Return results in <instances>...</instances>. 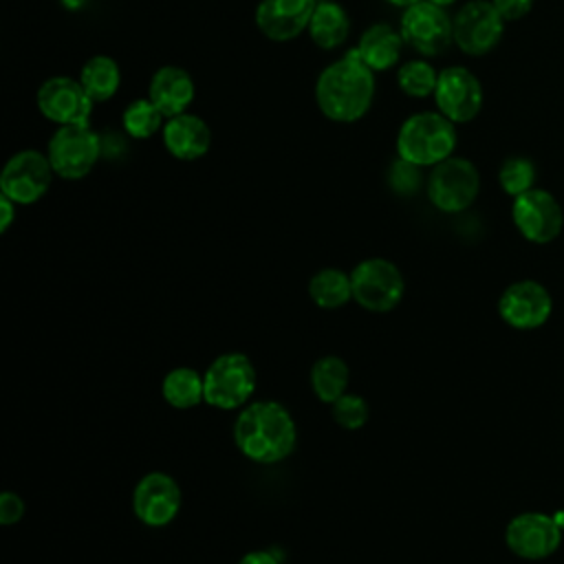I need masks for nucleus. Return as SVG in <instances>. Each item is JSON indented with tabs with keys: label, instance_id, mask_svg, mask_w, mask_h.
Here are the masks:
<instances>
[{
	"label": "nucleus",
	"instance_id": "f257e3e1",
	"mask_svg": "<svg viewBox=\"0 0 564 564\" xmlns=\"http://www.w3.org/2000/svg\"><path fill=\"white\" fill-rule=\"evenodd\" d=\"M377 79L357 51H348L322 68L315 82L319 112L335 123H355L366 117L375 101Z\"/></svg>",
	"mask_w": 564,
	"mask_h": 564
},
{
	"label": "nucleus",
	"instance_id": "f03ea898",
	"mask_svg": "<svg viewBox=\"0 0 564 564\" xmlns=\"http://www.w3.org/2000/svg\"><path fill=\"white\" fill-rule=\"evenodd\" d=\"M234 441L242 456L258 465L284 460L297 443L291 412L278 401H249L234 423Z\"/></svg>",
	"mask_w": 564,
	"mask_h": 564
},
{
	"label": "nucleus",
	"instance_id": "7ed1b4c3",
	"mask_svg": "<svg viewBox=\"0 0 564 564\" xmlns=\"http://www.w3.org/2000/svg\"><path fill=\"white\" fill-rule=\"evenodd\" d=\"M456 143V123L438 110H423L401 123L397 132V156L416 167H434L454 156Z\"/></svg>",
	"mask_w": 564,
	"mask_h": 564
},
{
	"label": "nucleus",
	"instance_id": "20e7f679",
	"mask_svg": "<svg viewBox=\"0 0 564 564\" xmlns=\"http://www.w3.org/2000/svg\"><path fill=\"white\" fill-rule=\"evenodd\" d=\"M46 156L55 176L79 181L93 172L101 156V139L88 123L57 126L46 143Z\"/></svg>",
	"mask_w": 564,
	"mask_h": 564
},
{
	"label": "nucleus",
	"instance_id": "39448f33",
	"mask_svg": "<svg viewBox=\"0 0 564 564\" xmlns=\"http://www.w3.org/2000/svg\"><path fill=\"white\" fill-rule=\"evenodd\" d=\"M430 203L443 214L469 209L480 194V172L465 156H449L432 167L425 181Z\"/></svg>",
	"mask_w": 564,
	"mask_h": 564
},
{
	"label": "nucleus",
	"instance_id": "423d86ee",
	"mask_svg": "<svg viewBox=\"0 0 564 564\" xmlns=\"http://www.w3.org/2000/svg\"><path fill=\"white\" fill-rule=\"evenodd\" d=\"M256 368L242 352L218 355L203 375L205 403L218 410L245 408L256 392Z\"/></svg>",
	"mask_w": 564,
	"mask_h": 564
},
{
	"label": "nucleus",
	"instance_id": "0eeeda50",
	"mask_svg": "<svg viewBox=\"0 0 564 564\" xmlns=\"http://www.w3.org/2000/svg\"><path fill=\"white\" fill-rule=\"evenodd\" d=\"M352 300L370 313L397 308L405 293V280L399 267L386 258H366L350 271Z\"/></svg>",
	"mask_w": 564,
	"mask_h": 564
},
{
	"label": "nucleus",
	"instance_id": "6e6552de",
	"mask_svg": "<svg viewBox=\"0 0 564 564\" xmlns=\"http://www.w3.org/2000/svg\"><path fill=\"white\" fill-rule=\"evenodd\" d=\"M53 176L55 172L46 152L20 150L2 167L0 194L15 205H33L51 189Z\"/></svg>",
	"mask_w": 564,
	"mask_h": 564
},
{
	"label": "nucleus",
	"instance_id": "1a4fd4ad",
	"mask_svg": "<svg viewBox=\"0 0 564 564\" xmlns=\"http://www.w3.org/2000/svg\"><path fill=\"white\" fill-rule=\"evenodd\" d=\"M452 24L454 44L458 51L471 57H480L500 44L507 22L491 0H469L456 11Z\"/></svg>",
	"mask_w": 564,
	"mask_h": 564
},
{
	"label": "nucleus",
	"instance_id": "9d476101",
	"mask_svg": "<svg viewBox=\"0 0 564 564\" xmlns=\"http://www.w3.org/2000/svg\"><path fill=\"white\" fill-rule=\"evenodd\" d=\"M399 31L405 46L416 51L423 57L441 55L454 44V24L447 11L438 4L421 0L403 9Z\"/></svg>",
	"mask_w": 564,
	"mask_h": 564
},
{
	"label": "nucleus",
	"instance_id": "9b49d317",
	"mask_svg": "<svg viewBox=\"0 0 564 564\" xmlns=\"http://www.w3.org/2000/svg\"><path fill=\"white\" fill-rule=\"evenodd\" d=\"M511 220L524 240L549 245L564 229V209L549 189L533 187L513 198Z\"/></svg>",
	"mask_w": 564,
	"mask_h": 564
},
{
	"label": "nucleus",
	"instance_id": "f8f14e48",
	"mask_svg": "<svg viewBox=\"0 0 564 564\" xmlns=\"http://www.w3.org/2000/svg\"><path fill=\"white\" fill-rule=\"evenodd\" d=\"M560 524L553 520V516L542 511L518 513L505 527V544L520 560H546L560 549Z\"/></svg>",
	"mask_w": 564,
	"mask_h": 564
},
{
	"label": "nucleus",
	"instance_id": "ddd939ff",
	"mask_svg": "<svg viewBox=\"0 0 564 564\" xmlns=\"http://www.w3.org/2000/svg\"><path fill=\"white\" fill-rule=\"evenodd\" d=\"M432 97L436 110L454 123H469L476 119L485 101L480 79L465 66H447L438 70Z\"/></svg>",
	"mask_w": 564,
	"mask_h": 564
},
{
	"label": "nucleus",
	"instance_id": "4468645a",
	"mask_svg": "<svg viewBox=\"0 0 564 564\" xmlns=\"http://www.w3.org/2000/svg\"><path fill=\"white\" fill-rule=\"evenodd\" d=\"M35 106L40 115L55 126L88 123L95 101L88 97L79 79L55 75L40 84L35 93Z\"/></svg>",
	"mask_w": 564,
	"mask_h": 564
},
{
	"label": "nucleus",
	"instance_id": "2eb2a0df",
	"mask_svg": "<svg viewBox=\"0 0 564 564\" xmlns=\"http://www.w3.org/2000/svg\"><path fill=\"white\" fill-rule=\"evenodd\" d=\"M553 297L544 284L535 280H518L509 284L498 300L500 319L516 330H535L549 322Z\"/></svg>",
	"mask_w": 564,
	"mask_h": 564
},
{
	"label": "nucleus",
	"instance_id": "dca6fc26",
	"mask_svg": "<svg viewBox=\"0 0 564 564\" xmlns=\"http://www.w3.org/2000/svg\"><path fill=\"white\" fill-rule=\"evenodd\" d=\"M181 487L165 471L145 474L132 491V511L145 527H165L181 511Z\"/></svg>",
	"mask_w": 564,
	"mask_h": 564
},
{
	"label": "nucleus",
	"instance_id": "f3484780",
	"mask_svg": "<svg viewBox=\"0 0 564 564\" xmlns=\"http://www.w3.org/2000/svg\"><path fill=\"white\" fill-rule=\"evenodd\" d=\"M317 0H260L253 13L258 31L271 42H291L308 31Z\"/></svg>",
	"mask_w": 564,
	"mask_h": 564
},
{
	"label": "nucleus",
	"instance_id": "a211bd4d",
	"mask_svg": "<svg viewBox=\"0 0 564 564\" xmlns=\"http://www.w3.org/2000/svg\"><path fill=\"white\" fill-rule=\"evenodd\" d=\"M150 101L163 112L165 119L183 115L189 110L196 97L194 77L174 64H165L156 68L148 84Z\"/></svg>",
	"mask_w": 564,
	"mask_h": 564
},
{
	"label": "nucleus",
	"instance_id": "6ab92c4d",
	"mask_svg": "<svg viewBox=\"0 0 564 564\" xmlns=\"http://www.w3.org/2000/svg\"><path fill=\"white\" fill-rule=\"evenodd\" d=\"M161 139L165 150L174 159L196 161L203 159L212 148V128L203 117L187 110L183 115L165 119Z\"/></svg>",
	"mask_w": 564,
	"mask_h": 564
},
{
	"label": "nucleus",
	"instance_id": "aec40b11",
	"mask_svg": "<svg viewBox=\"0 0 564 564\" xmlns=\"http://www.w3.org/2000/svg\"><path fill=\"white\" fill-rule=\"evenodd\" d=\"M403 44L405 42L399 29L386 22H375L359 35L355 51L368 68L381 73L399 64Z\"/></svg>",
	"mask_w": 564,
	"mask_h": 564
},
{
	"label": "nucleus",
	"instance_id": "412c9836",
	"mask_svg": "<svg viewBox=\"0 0 564 564\" xmlns=\"http://www.w3.org/2000/svg\"><path fill=\"white\" fill-rule=\"evenodd\" d=\"M306 33H308L311 42L322 51L339 48L350 35L348 11L335 0L317 2Z\"/></svg>",
	"mask_w": 564,
	"mask_h": 564
},
{
	"label": "nucleus",
	"instance_id": "4be33fe9",
	"mask_svg": "<svg viewBox=\"0 0 564 564\" xmlns=\"http://www.w3.org/2000/svg\"><path fill=\"white\" fill-rule=\"evenodd\" d=\"M95 104L112 99L121 86V68L110 55H93L82 64L77 77Z\"/></svg>",
	"mask_w": 564,
	"mask_h": 564
},
{
	"label": "nucleus",
	"instance_id": "5701e85b",
	"mask_svg": "<svg viewBox=\"0 0 564 564\" xmlns=\"http://www.w3.org/2000/svg\"><path fill=\"white\" fill-rule=\"evenodd\" d=\"M161 394L163 399L176 408V410H189L196 408L198 403L205 401V381L203 375L196 372L194 368L178 366L172 368L161 383Z\"/></svg>",
	"mask_w": 564,
	"mask_h": 564
},
{
	"label": "nucleus",
	"instance_id": "b1692460",
	"mask_svg": "<svg viewBox=\"0 0 564 564\" xmlns=\"http://www.w3.org/2000/svg\"><path fill=\"white\" fill-rule=\"evenodd\" d=\"M308 295L313 304L324 311L341 308L344 304H348V300H352L350 273L335 267L317 271L308 282Z\"/></svg>",
	"mask_w": 564,
	"mask_h": 564
},
{
	"label": "nucleus",
	"instance_id": "393cba45",
	"mask_svg": "<svg viewBox=\"0 0 564 564\" xmlns=\"http://www.w3.org/2000/svg\"><path fill=\"white\" fill-rule=\"evenodd\" d=\"M350 370L337 355L319 357L311 368V390L322 403H335L346 394Z\"/></svg>",
	"mask_w": 564,
	"mask_h": 564
},
{
	"label": "nucleus",
	"instance_id": "a878e982",
	"mask_svg": "<svg viewBox=\"0 0 564 564\" xmlns=\"http://www.w3.org/2000/svg\"><path fill=\"white\" fill-rule=\"evenodd\" d=\"M121 123L128 137L132 139H150L156 132L163 130L165 126V117L163 112L150 101V97H141L134 99L126 106L123 115H121Z\"/></svg>",
	"mask_w": 564,
	"mask_h": 564
},
{
	"label": "nucleus",
	"instance_id": "bb28decb",
	"mask_svg": "<svg viewBox=\"0 0 564 564\" xmlns=\"http://www.w3.org/2000/svg\"><path fill=\"white\" fill-rule=\"evenodd\" d=\"M436 79H438V70L423 57L408 59L397 68V86L401 88L403 95L412 99L432 97L436 88Z\"/></svg>",
	"mask_w": 564,
	"mask_h": 564
},
{
	"label": "nucleus",
	"instance_id": "cd10ccee",
	"mask_svg": "<svg viewBox=\"0 0 564 564\" xmlns=\"http://www.w3.org/2000/svg\"><path fill=\"white\" fill-rule=\"evenodd\" d=\"M535 163L527 156H509L498 170V183L511 198L535 187Z\"/></svg>",
	"mask_w": 564,
	"mask_h": 564
},
{
	"label": "nucleus",
	"instance_id": "c85d7f7f",
	"mask_svg": "<svg viewBox=\"0 0 564 564\" xmlns=\"http://www.w3.org/2000/svg\"><path fill=\"white\" fill-rule=\"evenodd\" d=\"M330 414L339 427L359 430L366 425V421L370 416V405L366 403L364 397H359L355 392H346L335 403H330Z\"/></svg>",
	"mask_w": 564,
	"mask_h": 564
},
{
	"label": "nucleus",
	"instance_id": "c756f323",
	"mask_svg": "<svg viewBox=\"0 0 564 564\" xmlns=\"http://www.w3.org/2000/svg\"><path fill=\"white\" fill-rule=\"evenodd\" d=\"M419 170H421V167H416V165H412V163H408V161L397 159V163L392 165V176H390L392 187H394L397 192H401V194H412V192L419 187V183H421Z\"/></svg>",
	"mask_w": 564,
	"mask_h": 564
},
{
	"label": "nucleus",
	"instance_id": "7c9ffc66",
	"mask_svg": "<svg viewBox=\"0 0 564 564\" xmlns=\"http://www.w3.org/2000/svg\"><path fill=\"white\" fill-rule=\"evenodd\" d=\"M24 516V500L13 491H2L0 496V524H18Z\"/></svg>",
	"mask_w": 564,
	"mask_h": 564
},
{
	"label": "nucleus",
	"instance_id": "2f4dec72",
	"mask_svg": "<svg viewBox=\"0 0 564 564\" xmlns=\"http://www.w3.org/2000/svg\"><path fill=\"white\" fill-rule=\"evenodd\" d=\"M505 22H518L533 9V0H491Z\"/></svg>",
	"mask_w": 564,
	"mask_h": 564
},
{
	"label": "nucleus",
	"instance_id": "473e14b6",
	"mask_svg": "<svg viewBox=\"0 0 564 564\" xmlns=\"http://www.w3.org/2000/svg\"><path fill=\"white\" fill-rule=\"evenodd\" d=\"M15 207H18V205H15L11 198H7V196L0 194V231H2V234L11 227V223H13V218H15Z\"/></svg>",
	"mask_w": 564,
	"mask_h": 564
},
{
	"label": "nucleus",
	"instance_id": "72a5a7b5",
	"mask_svg": "<svg viewBox=\"0 0 564 564\" xmlns=\"http://www.w3.org/2000/svg\"><path fill=\"white\" fill-rule=\"evenodd\" d=\"M238 564H280V560L271 551H249L245 553Z\"/></svg>",
	"mask_w": 564,
	"mask_h": 564
},
{
	"label": "nucleus",
	"instance_id": "f704fd0d",
	"mask_svg": "<svg viewBox=\"0 0 564 564\" xmlns=\"http://www.w3.org/2000/svg\"><path fill=\"white\" fill-rule=\"evenodd\" d=\"M86 2H88V0H62L64 9H68V11H77V9H82Z\"/></svg>",
	"mask_w": 564,
	"mask_h": 564
},
{
	"label": "nucleus",
	"instance_id": "c9c22d12",
	"mask_svg": "<svg viewBox=\"0 0 564 564\" xmlns=\"http://www.w3.org/2000/svg\"><path fill=\"white\" fill-rule=\"evenodd\" d=\"M383 2H388L392 7H399V9H408V7H412V4H416L421 0H383Z\"/></svg>",
	"mask_w": 564,
	"mask_h": 564
},
{
	"label": "nucleus",
	"instance_id": "e433bc0d",
	"mask_svg": "<svg viewBox=\"0 0 564 564\" xmlns=\"http://www.w3.org/2000/svg\"><path fill=\"white\" fill-rule=\"evenodd\" d=\"M427 2H432V4H438V7L447 9V7H452L456 0H427Z\"/></svg>",
	"mask_w": 564,
	"mask_h": 564
}]
</instances>
